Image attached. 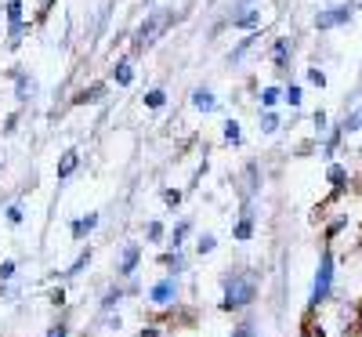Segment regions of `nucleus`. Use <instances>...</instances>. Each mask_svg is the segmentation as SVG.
Returning <instances> with one entry per match:
<instances>
[{
  "label": "nucleus",
  "instance_id": "obj_1",
  "mask_svg": "<svg viewBox=\"0 0 362 337\" xmlns=\"http://www.w3.org/2000/svg\"><path fill=\"white\" fill-rule=\"evenodd\" d=\"M257 297V280L254 275H247V272H232L228 280H225V309L232 312V309H247V304Z\"/></svg>",
  "mask_w": 362,
  "mask_h": 337
},
{
  "label": "nucleus",
  "instance_id": "obj_2",
  "mask_svg": "<svg viewBox=\"0 0 362 337\" xmlns=\"http://www.w3.org/2000/svg\"><path fill=\"white\" fill-rule=\"evenodd\" d=\"M174 22V15L170 11H148L145 15V22L134 29V55H141L145 47H153L156 44V37L163 33V29Z\"/></svg>",
  "mask_w": 362,
  "mask_h": 337
},
{
  "label": "nucleus",
  "instance_id": "obj_3",
  "mask_svg": "<svg viewBox=\"0 0 362 337\" xmlns=\"http://www.w3.org/2000/svg\"><path fill=\"white\" fill-rule=\"evenodd\" d=\"M329 290H334V254L326 251L319 261V272H315V283H312V309H319L329 297Z\"/></svg>",
  "mask_w": 362,
  "mask_h": 337
},
{
  "label": "nucleus",
  "instance_id": "obj_4",
  "mask_svg": "<svg viewBox=\"0 0 362 337\" xmlns=\"http://www.w3.org/2000/svg\"><path fill=\"white\" fill-rule=\"evenodd\" d=\"M351 11H355V0H341V4H329L315 15V29L326 33V29H337L344 22H351Z\"/></svg>",
  "mask_w": 362,
  "mask_h": 337
},
{
  "label": "nucleus",
  "instance_id": "obj_5",
  "mask_svg": "<svg viewBox=\"0 0 362 337\" xmlns=\"http://www.w3.org/2000/svg\"><path fill=\"white\" fill-rule=\"evenodd\" d=\"M138 261H141V247H138V243H127V247L119 251V265H116V275H124V280H131V275L138 272Z\"/></svg>",
  "mask_w": 362,
  "mask_h": 337
},
{
  "label": "nucleus",
  "instance_id": "obj_6",
  "mask_svg": "<svg viewBox=\"0 0 362 337\" xmlns=\"http://www.w3.org/2000/svg\"><path fill=\"white\" fill-rule=\"evenodd\" d=\"M232 25H235V29H247V33H254V29L261 25V8H254V4H247V8H235Z\"/></svg>",
  "mask_w": 362,
  "mask_h": 337
},
{
  "label": "nucleus",
  "instance_id": "obj_7",
  "mask_svg": "<svg viewBox=\"0 0 362 337\" xmlns=\"http://www.w3.org/2000/svg\"><path fill=\"white\" fill-rule=\"evenodd\" d=\"M11 76H15V98H18V102H25V98H33V95H37V80L29 76L25 69H18V66H15V69H11Z\"/></svg>",
  "mask_w": 362,
  "mask_h": 337
},
{
  "label": "nucleus",
  "instance_id": "obj_8",
  "mask_svg": "<svg viewBox=\"0 0 362 337\" xmlns=\"http://www.w3.org/2000/svg\"><path fill=\"white\" fill-rule=\"evenodd\" d=\"M105 95H109V84H102V80H98V84H90V87H80L73 102H76V105H98Z\"/></svg>",
  "mask_w": 362,
  "mask_h": 337
},
{
  "label": "nucleus",
  "instance_id": "obj_9",
  "mask_svg": "<svg viewBox=\"0 0 362 337\" xmlns=\"http://www.w3.org/2000/svg\"><path fill=\"white\" fill-rule=\"evenodd\" d=\"M148 301L153 304H174L177 301V283L174 280H160L153 290H148Z\"/></svg>",
  "mask_w": 362,
  "mask_h": 337
},
{
  "label": "nucleus",
  "instance_id": "obj_10",
  "mask_svg": "<svg viewBox=\"0 0 362 337\" xmlns=\"http://www.w3.org/2000/svg\"><path fill=\"white\" fill-rule=\"evenodd\" d=\"M29 33H33V18H22V22H11V25H8V47L15 51V47H18V44H22V40H25Z\"/></svg>",
  "mask_w": 362,
  "mask_h": 337
},
{
  "label": "nucleus",
  "instance_id": "obj_11",
  "mask_svg": "<svg viewBox=\"0 0 362 337\" xmlns=\"http://www.w3.org/2000/svg\"><path fill=\"white\" fill-rule=\"evenodd\" d=\"M290 55H293L290 37H276V44H272V62H276L279 69H286L290 66Z\"/></svg>",
  "mask_w": 362,
  "mask_h": 337
},
{
  "label": "nucleus",
  "instance_id": "obj_12",
  "mask_svg": "<svg viewBox=\"0 0 362 337\" xmlns=\"http://www.w3.org/2000/svg\"><path fill=\"white\" fill-rule=\"evenodd\" d=\"M192 109H199V113H214V109H218V98H214V91H206V87H196V91H192Z\"/></svg>",
  "mask_w": 362,
  "mask_h": 337
},
{
  "label": "nucleus",
  "instance_id": "obj_13",
  "mask_svg": "<svg viewBox=\"0 0 362 337\" xmlns=\"http://www.w3.org/2000/svg\"><path fill=\"white\" fill-rule=\"evenodd\" d=\"M112 80L119 87H131L134 84V66H131V58H119V62L112 66Z\"/></svg>",
  "mask_w": 362,
  "mask_h": 337
},
{
  "label": "nucleus",
  "instance_id": "obj_14",
  "mask_svg": "<svg viewBox=\"0 0 362 337\" xmlns=\"http://www.w3.org/2000/svg\"><path fill=\"white\" fill-rule=\"evenodd\" d=\"M4 18H8V25L22 22L25 18V0H4Z\"/></svg>",
  "mask_w": 362,
  "mask_h": 337
},
{
  "label": "nucleus",
  "instance_id": "obj_15",
  "mask_svg": "<svg viewBox=\"0 0 362 337\" xmlns=\"http://www.w3.org/2000/svg\"><path fill=\"white\" fill-rule=\"evenodd\" d=\"M76 167H80V152H76V149H69L66 156H62V164H58V178H69Z\"/></svg>",
  "mask_w": 362,
  "mask_h": 337
},
{
  "label": "nucleus",
  "instance_id": "obj_16",
  "mask_svg": "<svg viewBox=\"0 0 362 337\" xmlns=\"http://www.w3.org/2000/svg\"><path fill=\"white\" fill-rule=\"evenodd\" d=\"M254 44H257V33H250L247 40H239V44H235V47L228 51V62H243V55H247V51H250Z\"/></svg>",
  "mask_w": 362,
  "mask_h": 337
},
{
  "label": "nucleus",
  "instance_id": "obj_17",
  "mask_svg": "<svg viewBox=\"0 0 362 337\" xmlns=\"http://www.w3.org/2000/svg\"><path fill=\"white\" fill-rule=\"evenodd\" d=\"M283 102V87H264L261 91V109H276Z\"/></svg>",
  "mask_w": 362,
  "mask_h": 337
},
{
  "label": "nucleus",
  "instance_id": "obj_18",
  "mask_svg": "<svg viewBox=\"0 0 362 337\" xmlns=\"http://www.w3.org/2000/svg\"><path fill=\"white\" fill-rule=\"evenodd\" d=\"M95 225H98V214H87V218H80V222L73 225V236H76V239H83L87 232H95Z\"/></svg>",
  "mask_w": 362,
  "mask_h": 337
},
{
  "label": "nucleus",
  "instance_id": "obj_19",
  "mask_svg": "<svg viewBox=\"0 0 362 337\" xmlns=\"http://www.w3.org/2000/svg\"><path fill=\"white\" fill-rule=\"evenodd\" d=\"M250 236H254V218H250V207H247V214H243V222L235 225V239H243V243H247Z\"/></svg>",
  "mask_w": 362,
  "mask_h": 337
},
{
  "label": "nucleus",
  "instance_id": "obj_20",
  "mask_svg": "<svg viewBox=\"0 0 362 337\" xmlns=\"http://www.w3.org/2000/svg\"><path fill=\"white\" fill-rule=\"evenodd\" d=\"M145 105H148V109H163V105H167V91H160V87L145 91Z\"/></svg>",
  "mask_w": 362,
  "mask_h": 337
},
{
  "label": "nucleus",
  "instance_id": "obj_21",
  "mask_svg": "<svg viewBox=\"0 0 362 337\" xmlns=\"http://www.w3.org/2000/svg\"><path fill=\"white\" fill-rule=\"evenodd\" d=\"M189 232H192V225H189V222H177V225H174V232H170V247L177 251L181 243H185V236H189Z\"/></svg>",
  "mask_w": 362,
  "mask_h": 337
},
{
  "label": "nucleus",
  "instance_id": "obj_22",
  "mask_svg": "<svg viewBox=\"0 0 362 337\" xmlns=\"http://www.w3.org/2000/svg\"><path fill=\"white\" fill-rule=\"evenodd\" d=\"M261 131H264V135H276V131H279V116L272 113V109L261 113Z\"/></svg>",
  "mask_w": 362,
  "mask_h": 337
},
{
  "label": "nucleus",
  "instance_id": "obj_23",
  "mask_svg": "<svg viewBox=\"0 0 362 337\" xmlns=\"http://www.w3.org/2000/svg\"><path fill=\"white\" fill-rule=\"evenodd\" d=\"M87 261H90V251H83V254H80V258H76V261H73V265H69L62 275H80V272L87 268Z\"/></svg>",
  "mask_w": 362,
  "mask_h": 337
},
{
  "label": "nucleus",
  "instance_id": "obj_24",
  "mask_svg": "<svg viewBox=\"0 0 362 337\" xmlns=\"http://www.w3.org/2000/svg\"><path fill=\"white\" fill-rule=\"evenodd\" d=\"M341 127H344V131H362V113L355 109L351 116H344V120H341Z\"/></svg>",
  "mask_w": 362,
  "mask_h": 337
},
{
  "label": "nucleus",
  "instance_id": "obj_25",
  "mask_svg": "<svg viewBox=\"0 0 362 337\" xmlns=\"http://www.w3.org/2000/svg\"><path fill=\"white\" fill-rule=\"evenodd\" d=\"M145 239H148V243H160V239H163V225H160V222H148V225H145Z\"/></svg>",
  "mask_w": 362,
  "mask_h": 337
},
{
  "label": "nucleus",
  "instance_id": "obj_26",
  "mask_svg": "<svg viewBox=\"0 0 362 337\" xmlns=\"http://www.w3.org/2000/svg\"><path fill=\"white\" fill-rule=\"evenodd\" d=\"M214 247H218V239L210 236V232H203V236H199V243H196V251H199V254H210Z\"/></svg>",
  "mask_w": 362,
  "mask_h": 337
},
{
  "label": "nucleus",
  "instance_id": "obj_27",
  "mask_svg": "<svg viewBox=\"0 0 362 337\" xmlns=\"http://www.w3.org/2000/svg\"><path fill=\"white\" fill-rule=\"evenodd\" d=\"M239 138H243V131H239V124H235V120H228V124H225V142L239 145Z\"/></svg>",
  "mask_w": 362,
  "mask_h": 337
},
{
  "label": "nucleus",
  "instance_id": "obj_28",
  "mask_svg": "<svg viewBox=\"0 0 362 337\" xmlns=\"http://www.w3.org/2000/svg\"><path fill=\"white\" fill-rule=\"evenodd\" d=\"M116 301H124V290H119V287H116V290H105V297H102V309L109 312V309H112Z\"/></svg>",
  "mask_w": 362,
  "mask_h": 337
},
{
  "label": "nucleus",
  "instance_id": "obj_29",
  "mask_svg": "<svg viewBox=\"0 0 362 337\" xmlns=\"http://www.w3.org/2000/svg\"><path fill=\"white\" fill-rule=\"evenodd\" d=\"M283 102H290V105H293V109H297V105H300V87H297V84H290V87H286V91H283Z\"/></svg>",
  "mask_w": 362,
  "mask_h": 337
},
{
  "label": "nucleus",
  "instance_id": "obj_30",
  "mask_svg": "<svg viewBox=\"0 0 362 337\" xmlns=\"http://www.w3.org/2000/svg\"><path fill=\"white\" fill-rule=\"evenodd\" d=\"M344 178H348V171H344V167H337V164H334V167H329V181H334V185H337V189L344 185Z\"/></svg>",
  "mask_w": 362,
  "mask_h": 337
},
{
  "label": "nucleus",
  "instance_id": "obj_31",
  "mask_svg": "<svg viewBox=\"0 0 362 337\" xmlns=\"http://www.w3.org/2000/svg\"><path fill=\"white\" fill-rule=\"evenodd\" d=\"M308 84H315V87H326V73H322L319 66H312V69H308Z\"/></svg>",
  "mask_w": 362,
  "mask_h": 337
},
{
  "label": "nucleus",
  "instance_id": "obj_32",
  "mask_svg": "<svg viewBox=\"0 0 362 337\" xmlns=\"http://www.w3.org/2000/svg\"><path fill=\"white\" fill-rule=\"evenodd\" d=\"M163 265H167V268H174V272L185 268V261H181V254H177V251H174V254H167V258H163Z\"/></svg>",
  "mask_w": 362,
  "mask_h": 337
},
{
  "label": "nucleus",
  "instance_id": "obj_33",
  "mask_svg": "<svg viewBox=\"0 0 362 337\" xmlns=\"http://www.w3.org/2000/svg\"><path fill=\"white\" fill-rule=\"evenodd\" d=\"M163 203H167V207H177V203H181V193H177V189H163Z\"/></svg>",
  "mask_w": 362,
  "mask_h": 337
},
{
  "label": "nucleus",
  "instance_id": "obj_34",
  "mask_svg": "<svg viewBox=\"0 0 362 337\" xmlns=\"http://www.w3.org/2000/svg\"><path fill=\"white\" fill-rule=\"evenodd\" d=\"M4 214H8V222H11V225H22V207H18V203H15V207H8Z\"/></svg>",
  "mask_w": 362,
  "mask_h": 337
},
{
  "label": "nucleus",
  "instance_id": "obj_35",
  "mask_svg": "<svg viewBox=\"0 0 362 337\" xmlns=\"http://www.w3.org/2000/svg\"><path fill=\"white\" fill-rule=\"evenodd\" d=\"M11 275H15V261H4V265H0V283H8Z\"/></svg>",
  "mask_w": 362,
  "mask_h": 337
},
{
  "label": "nucleus",
  "instance_id": "obj_36",
  "mask_svg": "<svg viewBox=\"0 0 362 337\" xmlns=\"http://www.w3.org/2000/svg\"><path fill=\"white\" fill-rule=\"evenodd\" d=\"M47 337H69V326H66V323H54V326L47 330Z\"/></svg>",
  "mask_w": 362,
  "mask_h": 337
},
{
  "label": "nucleus",
  "instance_id": "obj_37",
  "mask_svg": "<svg viewBox=\"0 0 362 337\" xmlns=\"http://www.w3.org/2000/svg\"><path fill=\"white\" fill-rule=\"evenodd\" d=\"M315 131H319V135L326 131V113H315Z\"/></svg>",
  "mask_w": 362,
  "mask_h": 337
},
{
  "label": "nucleus",
  "instance_id": "obj_38",
  "mask_svg": "<svg viewBox=\"0 0 362 337\" xmlns=\"http://www.w3.org/2000/svg\"><path fill=\"white\" fill-rule=\"evenodd\" d=\"M235 337H254V326H250V323H243V326L235 330Z\"/></svg>",
  "mask_w": 362,
  "mask_h": 337
},
{
  "label": "nucleus",
  "instance_id": "obj_39",
  "mask_svg": "<svg viewBox=\"0 0 362 337\" xmlns=\"http://www.w3.org/2000/svg\"><path fill=\"white\" fill-rule=\"evenodd\" d=\"M141 337H160V326H145V330H141Z\"/></svg>",
  "mask_w": 362,
  "mask_h": 337
}]
</instances>
